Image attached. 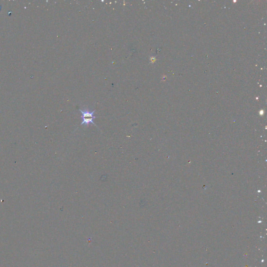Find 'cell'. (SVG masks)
Here are the masks:
<instances>
[{
  "instance_id": "1",
  "label": "cell",
  "mask_w": 267,
  "mask_h": 267,
  "mask_svg": "<svg viewBox=\"0 0 267 267\" xmlns=\"http://www.w3.org/2000/svg\"><path fill=\"white\" fill-rule=\"evenodd\" d=\"M79 111L81 114V119L82 120V122L81 123V125H84L85 126H88L90 124H92L95 125L93 120L96 117L94 116V113L95 111H90L88 109L85 108L84 110H79Z\"/></svg>"
}]
</instances>
